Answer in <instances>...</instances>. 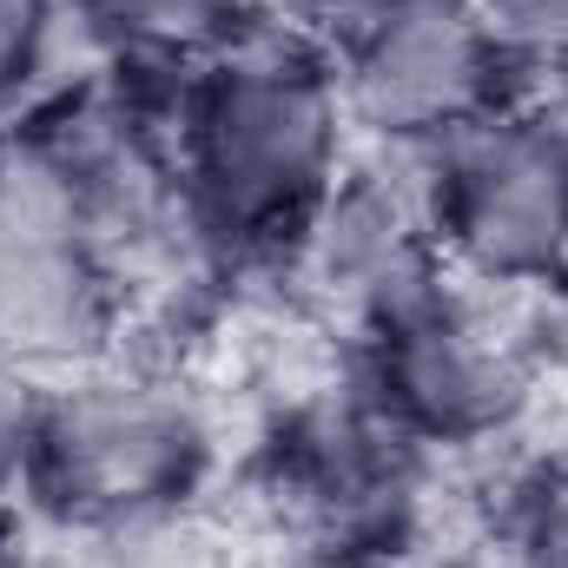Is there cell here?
Instances as JSON below:
<instances>
[{"mask_svg": "<svg viewBox=\"0 0 568 568\" xmlns=\"http://www.w3.org/2000/svg\"><path fill=\"white\" fill-rule=\"evenodd\" d=\"M73 33H80L73 0H0V126L67 80Z\"/></svg>", "mask_w": 568, "mask_h": 568, "instance_id": "9", "label": "cell"}, {"mask_svg": "<svg viewBox=\"0 0 568 568\" xmlns=\"http://www.w3.org/2000/svg\"><path fill=\"white\" fill-rule=\"evenodd\" d=\"M212 469L219 436L205 410L106 357L47 384L27 509L67 536H152L205 496Z\"/></svg>", "mask_w": 568, "mask_h": 568, "instance_id": "2", "label": "cell"}, {"mask_svg": "<svg viewBox=\"0 0 568 568\" xmlns=\"http://www.w3.org/2000/svg\"><path fill=\"white\" fill-rule=\"evenodd\" d=\"M556 304H562V317H568V265H562V278H556Z\"/></svg>", "mask_w": 568, "mask_h": 568, "instance_id": "16", "label": "cell"}, {"mask_svg": "<svg viewBox=\"0 0 568 568\" xmlns=\"http://www.w3.org/2000/svg\"><path fill=\"white\" fill-rule=\"evenodd\" d=\"M126 331V272L53 172L0 126V357L73 377Z\"/></svg>", "mask_w": 568, "mask_h": 568, "instance_id": "6", "label": "cell"}, {"mask_svg": "<svg viewBox=\"0 0 568 568\" xmlns=\"http://www.w3.org/2000/svg\"><path fill=\"white\" fill-rule=\"evenodd\" d=\"M272 496L311 536V549L397 556L424 489V449L390 424L357 384L304 397L272 429Z\"/></svg>", "mask_w": 568, "mask_h": 568, "instance_id": "7", "label": "cell"}, {"mask_svg": "<svg viewBox=\"0 0 568 568\" xmlns=\"http://www.w3.org/2000/svg\"><path fill=\"white\" fill-rule=\"evenodd\" d=\"M0 568H53L40 549H27L13 529H7V516H0Z\"/></svg>", "mask_w": 568, "mask_h": 568, "instance_id": "15", "label": "cell"}, {"mask_svg": "<svg viewBox=\"0 0 568 568\" xmlns=\"http://www.w3.org/2000/svg\"><path fill=\"white\" fill-rule=\"evenodd\" d=\"M331 47L311 20H258L179 80L172 165L185 232L212 258L278 265L351 165Z\"/></svg>", "mask_w": 568, "mask_h": 568, "instance_id": "1", "label": "cell"}, {"mask_svg": "<svg viewBox=\"0 0 568 568\" xmlns=\"http://www.w3.org/2000/svg\"><path fill=\"white\" fill-rule=\"evenodd\" d=\"M476 13L496 27V40L523 67V87L536 67L568 53V0H476Z\"/></svg>", "mask_w": 568, "mask_h": 568, "instance_id": "11", "label": "cell"}, {"mask_svg": "<svg viewBox=\"0 0 568 568\" xmlns=\"http://www.w3.org/2000/svg\"><path fill=\"white\" fill-rule=\"evenodd\" d=\"M351 140L364 152L424 159L496 106L523 100V67L476 0H410L324 33Z\"/></svg>", "mask_w": 568, "mask_h": 568, "instance_id": "4", "label": "cell"}, {"mask_svg": "<svg viewBox=\"0 0 568 568\" xmlns=\"http://www.w3.org/2000/svg\"><path fill=\"white\" fill-rule=\"evenodd\" d=\"M523 100L556 126V133H568V53L562 60H549V67H536L529 73V87H523Z\"/></svg>", "mask_w": 568, "mask_h": 568, "instance_id": "12", "label": "cell"}, {"mask_svg": "<svg viewBox=\"0 0 568 568\" xmlns=\"http://www.w3.org/2000/svg\"><path fill=\"white\" fill-rule=\"evenodd\" d=\"M291 568H390L384 556H351V549H304Z\"/></svg>", "mask_w": 568, "mask_h": 568, "instance_id": "14", "label": "cell"}, {"mask_svg": "<svg viewBox=\"0 0 568 568\" xmlns=\"http://www.w3.org/2000/svg\"><path fill=\"white\" fill-rule=\"evenodd\" d=\"M436 245L463 284L523 297L568 265V133L529 100L496 106L417 159Z\"/></svg>", "mask_w": 568, "mask_h": 568, "instance_id": "5", "label": "cell"}, {"mask_svg": "<svg viewBox=\"0 0 568 568\" xmlns=\"http://www.w3.org/2000/svg\"><path fill=\"white\" fill-rule=\"evenodd\" d=\"M297 7L311 13L317 33H331V27H344V20H364V13H384V7H410V0H297Z\"/></svg>", "mask_w": 568, "mask_h": 568, "instance_id": "13", "label": "cell"}, {"mask_svg": "<svg viewBox=\"0 0 568 568\" xmlns=\"http://www.w3.org/2000/svg\"><path fill=\"white\" fill-rule=\"evenodd\" d=\"M284 278L304 284V297L324 304L331 317H344L351 337L404 311L410 297H424L429 284L456 278L429 225L417 159L357 145L337 185L317 199V212L291 239Z\"/></svg>", "mask_w": 568, "mask_h": 568, "instance_id": "8", "label": "cell"}, {"mask_svg": "<svg viewBox=\"0 0 568 568\" xmlns=\"http://www.w3.org/2000/svg\"><path fill=\"white\" fill-rule=\"evenodd\" d=\"M47 384L40 371L0 357V516L27 509L33 483V449H40V417H47Z\"/></svg>", "mask_w": 568, "mask_h": 568, "instance_id": "10", "label": "cell"}, {"mask_svg": "<svg viewBox=\"0 0 568 568\" xmlns=\"http://www.w3.org/2000/svg\"><path fill=\"white\" fill-rule=\"evenodd\" d=\"M503 304V291L463 278L429 284L424 297L351 337V384L424 456L489 449L516 436L536 410L542 357Z\"/></svg>", "mask_w": 568, "mask_h": 568, "instance_id": "3", "label": "cell"}]
</instances>
